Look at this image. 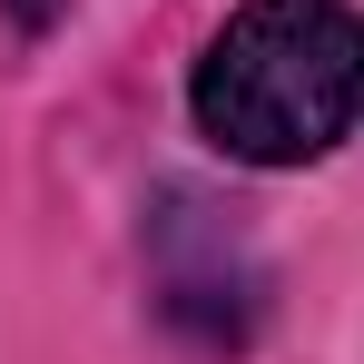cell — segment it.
<instances>
[{"label":"cell","instance_id":"obj_2","mask_svg":"<svg viewBox=\"0 0 364 364\" xmlns=\"http://www.w3.org/2000/svg\"><path fill=\"white\" fill-rule=\"evenodd\" d=\"M69 10H79V0H0V20H10L20 40H50V30H60Z\"/></svg>","mask_w":364,"mask_h":364},{"label":"cell","instance_id":"obj_1","mask_svg":"<svg viewBox=\"0 0 364 364\" xmlns=\"http://www.w3.org/2000/svg\"><path fill=\"white\" fill-rule=\"evenodd\" d=\"M187 119L237 168H315L364 128L355 0H237L187 69Z\"/></svg>","mask_w":364,"mask_h":364}]
</instances>
